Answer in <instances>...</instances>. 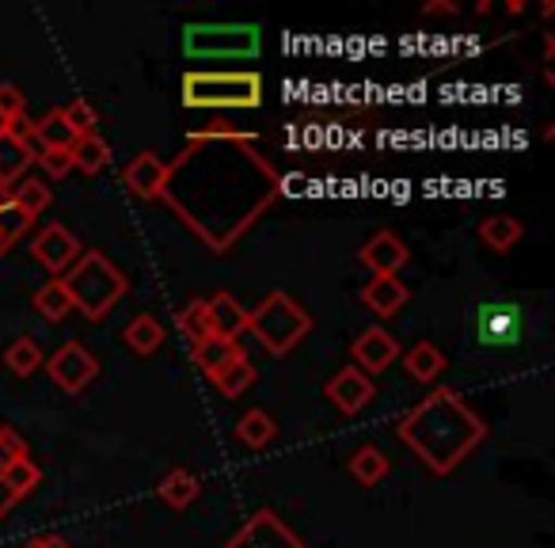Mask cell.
Listing matches in <instances>:
<instances>
[{
  "label": "cell",
  "instance_id": "20",
  "mask_svg": "<svg viewBox=\"0 0 555 548\" xmlns=\"http://www.w3.org/2000/svg\"><path fill=\"white\" fill-rule=\"evenodd\" d=\"M350 476L358 480L362 487H377L380 480L388 476V469H392V461H388V454L380 446H373V442H365V446H358L354 454H350Z\"/></svg>",
  "mask_w": 555,
  "mask_h": 548
},
{
  "label": "cell",
  "instance_id": "37",
  "mask_svg": "<svg viewBox=\"0 0 555 548\" xmlns=\"http://www.w3.org/2000/svg\"><path fill=\"white\" fill-rule=\"evenodd\" d=\"M24 548H73L69 540H62L57 533H39V537H31Z\"/></svg>",
  "mask_w": 555,
  "mask_h": 548
},
{
  "label": "cell",
  "instance_id": "1",
  "mask_svg": "<svg viewBox=\"0 0 555 548\" xmlns=\"http://www.w3.org/2000/svg\"><path fill=\"white\" fill-rule=\"evenodd\" d=\"M396 438L434 472L449 476L487 438V426L453 388H434L396 423Z\"/></svg>",
  "mask_w": 555,
  "mask_h": 548
},
{
  "label": "cell",
  "instance_id": "40",
  "mask_svg": "<svg viewBox=\"0 0 555 548\" xmlns=\"http://www.w3.org/2000/svg\"><path fill=\"white\" fill-rule=\"evenodd\" d=\"M4 130H9V126H4V123H0V133H4Z\"/></svg>",
  "mask_w": 555,
  "mask_h": 548
},
{
  "label": "cell",
  "instance_id": "15",
  "mask_svg": "<svg viewBox=\"0 0 555 548\" xmlns=\"http://www.w3.org/2000/svg\"><path fill=\"white\" fill-rule=\"evenodd\" d=\"M35 141L16 138L12 130L0 133V194H9V183H20L24 171L35 164Z\"/></svg>",
  "mask_w": 555,
  "mask_h": 548
},
{
  "label": "cell",
  "instance_id": "30",
  "mask_svg": "<svg viewBox=\"0 0 555 548\" xmlns=\"http://www.w3.org/2000/svg\"><path fill=\"white\" fill-rule=\"evenodd\" d=\"M50 199H54V194H50V183H39V179H20L16 191L9 194L12 206L24 209V214L31 217V221L42 214V209L50 206Z\"/></svg>",
  "mask_w": 555,
  "mask_h": 548
},
{
  "label": "cell",
  "instance_id": "19",
  "mask_svg": "<svg viewBox=\"0 0 555 548\" xmlns=\"http://www.w3.org/2000/svg\"><path fill=\"white\" fill-rule=\"evenodd\" d=\"M31 141L35 149H73L77 145V130L69 126L65 111H47L39 123H31Z\"/></svg>",
  "mask_w": 555,
  "mask_h": 548
},
{
  "label": "cell",
  "instance_id": "27",
  "mask_svg": "<svg viewBox=\"0 0 555 548\" xmlns=\"http://www.w3.org/2000/svg\"><path fill=\"white\" fill-rule=\"evenodd\" d=\"M214 385H217V393L229 396V400H236V396H244L247 388L255 385V366H251V358L240 355L236 362H229V366H224V370L214 378Z\"/></svg>",
  "mask_w": 555,
  "mask_h": 548
},
{
  "label": "cell",
  "instance_id": "23",
  "mask_svg": "<svg viewBox=\"0 0 555 548\" xmlns=\"http://www.w3.org/2000/svg\"><path fill=\"white\" fill-rule=\"evenodd\" d=\"M274 434H278V423L270 419V411H262V408H251V411H244V416L236 419V438L244 442L247 449L270 446V442H274Z\"/></svg>",
  "mask_w": 555,
  "mask_h": 548
},
{
  "label": "cell",
  "instance_id": "13",
  "mask_svg": "<svg viewBox=\"0 0 555 548\" xmlns=\"http://www.w3.org/2000/svg\"><path fill=\"white\" fill-rule=\"evenodd\" d=\"M164 179H168V161H160V156H156L153 149L138 153V156H133V161L122 168L126 191H133L138 199H160Z\"/></svg>",
  "mask_w": 555,
  "mask_h": 548
},
{
  "label": "cell",
  "instance_id": "14",
  "mask_svg": "<svg viewBox=\"0 0 555 548\" xmlns=\"http://www.w3.org/2000/svg\"><path fill=\"white\" fill-rule=\"evenodd\" d=\"M408 302H411V290L403 286V279H396V275H373L362 286V305L380 320L396 317Z\"/></svg>",
  "mask_w": 555,
  "mask_h": 548
},
{
  "label": "cell",
  "instance_id": "3",
  "mask_svg": "<svg viewBox=\"0 0 555 548\" xmlns=\"http://www.w3.org/2000/svg\"><path fill=\"white\" fill-rule=\"evenodd\" d=\"M183 107L194 111H255L262 103V77L251 69H191L179 80Z\"/></svg>",
  "mask_w": 555,
  "mask_h": 548
},
{
  "label": "cell",
  "instance_id": "29",
  "mask_svg": "<svg viewBox=\"0 0 555 548\" xmlns=\"http://www.w3.org/2000/svg\"><path fill=\"white\" fill-rule=\"evenodd\" d=\"M31 305L39 309V317L42 320H50V324H62L65 317L73 313V305H69V294L62 290V282H47V286H39V294L31 297Z\"/></svg>",
  "mask_w": 555,
  "mask_h": 548
},
{
  "label": "cell",
  "instance_id": "5",
  "mask_svg": "<svg viewBox=\"0 0 555 548\" xmlns=\"http://www.w3.org/2000/svg\"><path fill=\"white\" fill-rule=\"evenodd\" d=\"M262 50L259 24H186L183 27V54L217 62V58H236L247 62Z\"/></svg>",
  "mask_w": 555,
  "mask_h": 548
},
{
  "label": "cell",
  "instance_id": "4",
  "mask_svg": "<svg viewBox=\"0 0 555 548\" xmlns=\"http://www.w3.org/2000/svg\"><path fill=\"white\" fill-rule=\"evenodd\" d=\"M247 332H251L270 355H289V351L312 332V317L289 294L274 290V294H267L247 313Z\"/></svg>",
  "mask_w": 555,
  "mask_h": 548
},
{
  "label": "cell",
  "instance_id": "10",
  "mask_svg": "<svg viewBox=\"0 0 555 548\" xmlns=\"http://www.w3.org/2000/svg\"><path fill=\"white\" fill-rule=\"evenodd\" d=\"M324 396L343 411V416H358V411L377 396V388H373V381L365 378L358 366H343V370L324 385Z\"/></svg>",
  "mask_w": 555,
  "mask_h": 548
},
{
  "label": "cell",
  "instance_id": "21",
  "mask_svg": "<svg viewBox=\"0 0 555 548\" xmlns=\"http://www.w3.org/2000/svg\"><path fill=\"white\" fill-rule=\"evenodd\" d=\"M156 495H160V499L168 502L171 510H186L202 495L198 472H191V469H171L168 476H164L160 484H156Z\"/></svg>",
  "mask_w": 555,
  "mask_h": 548
},
{
  "label": "cell",
  "instance_id": "34",
  "mask_svg": "<svg viewBox=\"0 0 555 548\" xmlns=\"http://www.w3.org/2000/svg\"><path fill=\"white\" fill-rule=\"evenodd\" d=\"M35 161H39L42 176L47 179H65L73 171V153L69 149H42V153H35Z\"/></svg>",
  "mask_w": 555,
  "mask_h": 548
},
{
  "label": "cell",
  "instance_id": "28",
  "mask_svg": "<svg viewBox=\"0 0 555 548\" xmlns=\"http://www.w3.org/2000/svg\"><path fill=\"white\" fill-rule=\"evenodd\" d=\"M42 362H47V355H42L39 343L27 340V335H20L16 343H9V347H4V366H9L16 378H31Z\"/></svg>",
  "mask_w": 555,
  "mask_h": 548
},
{
  "label": "cell",
  "instance_id": "18",
  "mask_svg": "<svg viewBox=\"0 0 555 548\" xmlns=\"http://www.w3.org/2000/svg\"><path fill=\"white\" fill-rule=\"evenodd\" d=\"M122 340L126 347L133 351V355H156V351L164 347V340H168V332H164V324L153 317V313H138V317L130 320V324L122 328Z\"/></svg>",
  "mask_w": 555,
  "mask_h": 548
},
{
  "label": "cell",
  "instance_id": "24",
  "mask_svg": "<svg viewBox=\"0 0 555 548\" xmlns=\"http://www.w3.org/2000/svg\"><path fill=\"white\" fill-rule=\"evenodd\" d=\"M479 240H483L491 252H509V247L521 240V221L509 214H494L479 221Z\"/></svg>",
  "mask_w": 555,
  "mask_h": 548
},
{
  "label": "cell",
  "instance_id": "31",
  "mask_svg": "<svg viewBox=\"0 0 555 548\" xmlns=\"http://www.w3.org/2000/svg\"><path fill=\"white\" fill-rule=\"evenodd\" d=\"M4 484H9L12 499H27V495L35 492V487L42 484V469L31 461V457H20V461H12L9 469H4Z\"/></svg>",
  "mask_w": 555,
  "mask_h": 548
},
{
  "label": "cell",
  "instance_id": "22",
  "mask_svg": "<svg viewBox=\"0 0 555 548\" xmlns=\"http://www.w3.org/2000/svg\"><path fill=\"white\" fill-rule=\"evenodd\" d=\"M403 366H408V373L418 381V385H434V381L446 373V355H441L434 343H415V347L403 355Z\"/></svg>",
  "mask_w": 555,
  "mask_h": 548
},
{
  "label": "cell",
  "instance_id": "26",
  "mask_svg": "<svg viewBox=\"0 0 555 548\" xmlns=\"http://www.w3.org/2000/svg\"><path fill=\"white\" fill-rule=\"evenodd\" d=\"M176 328H179V335H183L186 343H202V340H209V317H206V297H191L186 305H179V313H176Z\"/></svg>",
  "mask_w": 555,
  "mask_h": 548
},
{
  "label": "cell",
  "instance_id": "12",
  "mask_svg": "<svg viewBox=\"0 0 555 548\" xmlns=\"http://www.w3.org/2000/svg\"><path fill=\"white\" fill-rule=\"evenodd\" d=\"M358 259H362L373 275H396V270L408 267L411 252L392 229H380V232H373L362 247H358Z\"/></svg>",
  "mask_w": 555,
  "mask_h": 548
},
{
  "label": "cell",
  "instance_id": "41",
  "mask_svg": "<svg viewBox=\"0 0 555 548\" xmlns=\"http://www.w3.org/2000/svg\"><path fill=\"white\" fill-rule=\"evenodd\" d=\"M0 199H9V194H0ZM0 255H4V252H0Z\"/></svg>",
  "mask_w": 555,
  "mask_h": 548
},
{
  "label": "cell",
  "instance_id": "39",
  "mask_svg": "<svg viewBox=\"0 0 555 548\" xmlns=\"http://www.w3.org/2000/svg\"><path fill=\"white\" fill-rule=\"evenodd\" d=\"M426 16H449V12H456L453 4H426Z\"/></svg>",
  "mask_w": 555,
  "mask_h": 548
},
{
  "label": "cell",
  "instance_id": "38",
  "mask_svg": "<svg viewBox=\"0 0 555 548\" xmlns=\"http://www.w3.org/2000/svg\"><path fill=\"white\" fill-rule=\"evenodd\" d=\"M12 507H16V499H12L9 484H4V469H0V518H9Z\"/></svg>",
  "mask_w": 555,
  "mask_h": 548
},
{
  "label": "cell",
  "instance_id": "35",
  "mask_svg": "<svg viewBox=\"0 0 555 548\" xmlns=\"http://www.w3.org/2000/svg\"><path fill=\"white\" fill-rule=\"evenodd\" d=\"M27 115V95L16 85H0V123L12 126Z\"/></svg>",
  "mask_w": 555,
  "mask_h": 548
},
{
  "label": "cell",
  "instance_id": "2",
  "mask_svg": "<svg viewBox=\"0 0 555 548\" xmlns=\"http://www.w3.org/2000/svg\"><path fill=\"white\" fill-rule=\"evenodd\" d=\"M57 282L69 294L73 309L85 313L88 320H103L130 290V279L103 252H80V259Z\"/></svg>",
  "mask_w": 555,
  "mask_h": 548
},
{
  "label": "cell",
  "instance_id": "25",
  "mask_svg": "<svg viewBox=\"0 0 555 548\" xmlns=\"http://www.w3.org/2000/svg\"><path fill=\"white\" fill-rule=\"evenodd\" d=\"M69 153H73V168H80L85 176H100V171L111 164V145L100 138V133L77 138V145H73Z\"/></svg>",
  "mask_w": 555,
  "mask_h": 548
},
{
  "label": "cell",
  "instance_id": "8",
  "mask_svg": "<svg viewBox=\"0 0 555 548\" xmlns=\"http://www.w3.org/2000/svg\"><path fill=\"white\" fill-rule=\"evenodd\" d=\"M476 335L483 347H514L521 340V313L509 302H483L476 309Z\"/></svg>",
  "mask_w": 555,
  "mask_h": 548
},
{
  "label": "cell",
  "instance_id": "9",
  "mask_svg": "<svg viewBox=\"0 0 555 548\" xmlns=\"http://www.w3.org/2000/svg\"><path fill=\"white\" fill-rule=\"evenodd\" d=\"M80 252H85V247H80V240L73 237L65 225H57V221L47 225V229H42L39 237L31 240V255L50 270V275H57V279H62L65 270H69L73 263L80 259Z\"/></svg>",
  "mask_w": 555,
  "mask_h": 548
},
{
  "label": "cell",
  "instance_id": "36",
  "mask_svg": "<svg viewBox=\"0 0 555 548\" xmlns=\"http://www.w3.org/2000/svg\"><path fill=\"white\" fill-rule=\"evenodd\" d=\"M20 457H27V442L20 438V431H12V426H0V469H9Z\"/></svg>",
  "mask_w": 555,
  "mask_h": 548
},
{
  "label": "cell",
  "instance_id": "32",
  "mask_svg": "<svg viewBox=\"0 0 555 548\" xmlns=\"http://www.w3.org/2000/svg\"><path fill=\"white\" fill-rule=\"evenodd\" d=\"M31 225L35 221L24 214V209H16L9 199H0V252H9V247L16 244V240L24 237Z\"/></svg>",
  "mask_w": 555,
  "mask_h": 548
},
{
  "label": "cell",
  "instance_id": "11",
  "mask_svg": "<svg viewBox=\"0 0 555 548\" xmlns=\"http://www.w3.org/2000/svg\"><path fill=\"white\" fill-rule=\"evenodd\" d=\"M350 355H354V366L370 378V373H385L388 366L396 362V355H400V343L392 340V332H385V328H365L362 335L354 340V347H350Z\"/></svg>",
  "mask_w": 555,
  "mask_h": 548
},
{
  "label": "cell",
  "instance_id": "16",
  "mask_svg": "<svg viewBox=\"0 0 555 548\" xmlns=\"http://www.w3.org/2000/svg\"><path fill=\"white\" fill-rule=\"evenodd\" d=\"M206 317H209V332L217 340H236L240 332H247V309L232 294L206 297Z\"/></svg>",
  "mask_w": 555,
  "mask_h": 548
},
{
  "label": "cell",
  "instance_id": "6",
  "mask_svg": "<svg viewBox=\"0 0 555 548\" xmlns=\"http://www.w3.org/2000/svg\"><path fill=\"white\" fill-rule=\"evenodd\" d=\"M42 366H47L50 381H54V385L62 388V393H69V396L85 393V388L100 378V362H95V355L77 340L62 343V347H57Z\"/></svg>",
  "mask_w": 555,
  "mask_h": 548
},
{
  "label": "cell",
  "instance_id": "33",
  "mask_svg": "<svg viewBox=\"0 0 555 548\" xmlns=\"http://www.w3.org/2000/svg\"><path fill=\"white\" fill-rule=\"evenodd\" d=\"M62 111L73 130H77V138H88V133H95V126H100V115H95V107L88 100H73L69 107H62Z\"/></svg>",
  "mask_w": 555,
  "mask_h": 548
},
{
  "label": "cell",
  "instance_id": "17",
  "mask_svg": "<svg viewBox=\"0 0 555 548\" xmlns=\"http://www.w3.org/2000/svg\"><path fill=\"white\" fill-rule=\"evenodd\" d=\"M240 355H244V351H240L236 340H217V335H209V340H202V343H194V347H191L194 366H198L209 381H214L229 362H236Z\"/></svg>",
  "mask_w": 555,
  "mask_h": 548
},
{
  "label": "cell",
  "instance_id": "7",
  "mask_svg": "<svg viewBox=\"0 0 555 548\" xmlns=\"http://www.w3.org/2000/svg\"><path fill=\"white\" fill-rule=\"evenodd\" d=\"M224 548H305V545H301V537L274 514V510L262 507V510H255L229 540H224Z\"/></svg>",
  "mask_w": 555,
  "mask_h": 548
}]
</instances>
